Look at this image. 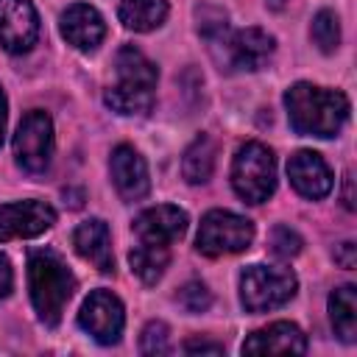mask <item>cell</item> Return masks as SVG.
Segmentation results:
<instances>
[{
    "instance_id": "obj_1",
    "label": "cell",
    "mask_w": 357,
    "mask_h": 357,
    "mask_svg": "<svg viewBox=\"0 0 357 357\" xmlns=\"http://www.w3.org/2000/svg\"><path fill=\"white\" fill-rule=\"evenodd\" d=\"M284 109L290 128L301 137H335L349 117V98L340 89H326L310 81H298L284 92Z\"/></svg>"
},
{
    "instance_id": "obj_2",
    "label": "cell",
    "mask_w": 357,
    "mask_h": 357,
    "mask_svg": "<svg viewBox=\"0 0 357 357\" xmlns=\"http://www.w3.org/2000/svg\"><path fill=\"white\" fill-rule=\"evenodd\" d=\"M114 73H117V81L103 95L106 106L117 114L151 112L153 95H156V81H159L156 64L134 45H123L114 56Z\"/></svg>"
},
{
    "instance_id": "obj_3",
    "label": "cell",
    "mask_w": 357,
    "mask_h": 357,
    "mask_svg": "<svg viewBox=\"0 0 357 357\" xmlns=\"http://www.w3.org/2000/svg\"><path fill=\"white\" fill-rule=\"evenodd\" d=\"M28 290L39 321L45 326H56L75 293V276L56 251L39 248L28 257Z\"/></svg>"
},
{
    "instance_id": "obj_4",
    "label": "cell",
    "mask_w": 357,
    "mask_h": 357,
    "mask_svg": "<svg viewBox=\"0 0 357 357\" xmlns=\"http://www.w3.org/2000/svg\"><path fill=\"white\" fill-rule=\"evenodd\" d=\"M231 187L245 204H265L276 190L273 151L257 139L240 145L231 162Z\"/></svg>"
},
{
    "instance_id": "obj_5",
    "label": "cell",
    "mask_w": 357,
    "mask_h": 357,
    "mask_svg": "<svg viewBox=\"0 0 357 357\" xmlns=\"http://www.w3.org/2000/svg\"><path fill=\"white\" fill-rule=\"evenodd\" d=\"M298 290V279L290 268L279 265H248L240 273V304L245 312H268L284 307Z\"/></svg>"
},
{
    "instance_id": "obj_6",
    "label": "cell",
    "mask_w": 357,
    "mask_h": 357,
    "mask_svg": "<svg viewBox=\"0 0 357 357\" xmlns=\"http://www.w3.org/2000/svg\"><path fill=\"white\" fill-rule=\"evenodd\" d=\"M209 42L218 64L223 70H240V73H254L265 67L276 50V39L262 28L223 31Z\"/></svg>"
},
{
    "instance_id": "obj_7",
    "label": "cell",
    "mask_w": 357,
    "mask_h": 357,
    "mask_svg": "<svg viewBox=\"0 0 357 357\" xmlns=\"http://www.w3.org/2000/svg\"><path fill=\"white\" fill-rule=\"evenodd\" d=\"M251 243H254V223L229 209L206 212L201 218V226L195 234V248L204 257L240 254V251L251 248Z\"/></svg>"
},
{
    "instance_id": "obj_8",
    "label": "cell",
    "mask_w": 357,
    "mask_h": 357,
    "mask_svg": "<svg viewBox=\"0 0 357 357\" xmlns=\"http://www.w3.org/2000/svg\"><path fill=\"white\" fill-rule=\"evenodd\" d=\"M14 159L28 173H45L53 159V120L42 109L22 114L14 134Z\"/></svg>"
},
{
    "instance_id": "obj_9",
    "label": "cell",
    "mask_w": 357,
    "mask_h": 357,
    "mask_svg": "<svg viewBox=\"0 0 357 357\" xmlns=\"http://www.w3.org/2000/svg\"><path fill=\"white\" fill-rule=\"evenodd\" d=\"M78 326L100 346H114L126 326L123 301L112 290H92L78 310Z\"/></svg>"
},
{
    "instance_id": "obj_10",
    "label": "cell",
    "mask_w": 357,
    "mask_h": 357,
    "mask_svg": "<svg viewBox=\"0 0 357 357\" xmlns=\"http://www.w3.org/2000/svg\"><path fill=\"white\" fill-rule=\"evenodd\" d=\"M53 223H56V209L45 201L28 198V201L0 204V243L39 237Z\"/></svg>"
},
{
    "instance_id": "obj_11",
    "label": "cell",
    "mask_w": 357,
    "mask_h": 357,
    "mask_svg": "<svg viewBox=\"0 0 357 357\" xmlns=\"http://www.w3.org/2000/svg\"><path fill=\"white\" fill-rule=\"evenodd\" d=\"M39 39V14L31 0H0V47L28 53Z\"/></svg>"
},
{
    "instance_id": "obj_12",
    "label": "cell",
    "mask_w": 357,
    "mask_h": 357,
    "mask_svg": "<svg viewBox=\"0 0 357 357\" xmlns=\"http://www.w3.org/2000/svg\"><path fill=\"white\" fill-rule=\"evenodd\" d=\"M187 212L178 209V206H170V204H159V206H151V209H142L134 223H131V231L137 237V243H148V245H167L181 240L184 231H187Z\"/></svg>"
},
{
    "instance_id": "obj_13",
    "label": "cell",
    "mask_w": 357,
    "mask_h": 357,
    "mask_svg": "<svg viewBox=\"0 0 357 357\" xmlns=\"http://www.w3.org/2000/svg\"><path fill=\"white\" fill-rule=\"evenodd\" d=\"M109 173L114 181V190L123 201H139L148 195L151 190V176H148V165L139 156L137 148L131 145H117L112 151L109 159Z\"/></svg>"
},
{
    "instance_id": "obj_14",
    "label": "cell",
    "mask_w": 357,
    "mask_h": 357,
    "mask_svg": "<svg viewBox=\"0 0 357 357\" xmlns=\"http://www.w3.org/2000/svg\"><path fill=\"white\" fill-rule=\"evenodd\" d=\"M287 178L293 190L310 201L326 198L332 190V170L324 162V156L315 151H296L287 159Z\"/></svg>"
},
{
    "instance_id": "obj_15",
    "label": "cell",
    "mask_w": 357,
    "mask_h": 357,
    "mask_svg": "<svg viewBox=\"0 0 357 357\" xmlns=\"http://www.w3.org/2000/svg\"><path fill=\"white\" fill-rule=\"evenodd\" d=\"M59 31H61V36L75 50L92 53L103 42V36H106V22H103V17H100L98 8L86 6V3H73V6H67L61 11Z\"/></svg>"
},
{
    "instance_id": "obj_16",
    "label": "cell",
    "mask_w": 357,
    "mask_h": 357,
    "mask_svg": "<svg viewBox=\"0 0 357 357\" xmlns=\"http://www.w3.org/2000/svg\"><path fill=\"white\" fill-rule=\"evenodd\" d=\"M240 351L243 354H304L307 335L290 321H276L251 332Z\"/></svg>"
},
{
    "instance_id": "obj_17",
    "label": "cell",
    "mask_w": 357,
    "mask_h": 357,
    "mask_svg": "<svg viewBox=\"0 0 357 357\" xmlns=\"http://www.w3.org/2000/svg\"><path fill=\"white\" fill-rule=\"evenodd\" d=\"M73 248L81 259H86L100 273H114V254H112V234L100 218H89L75 226Z\"/></svg>"
},
{
    "instance_id": "obj_18",
    "label": "cell",
    "mask_w": 357,
    "mask_h": 357,
    "mask_svg": "<svg viewBox=\"0 0 357 357\" xmlns=\"http://www.w3.org/2000/svg\"><path fill=\"white\" fill-rule=\"evenodd\" d=\"M329 321L343 343L357 340V287L343 284L329 293Z\"/></svg>"
},
{
    "instance_id": "obj_19",
    "label": "cell",
    "mask_w": 357,
    "mask_h": 357,
    "mask_svg": "<svg viewBox=\"0 0 357 357\" xmlns=\"http://www.w3.org/2000/svg\"><path fill=\"white\" fill-rule=\"evenodd\" d=\"M167 0H120L117 17L134 33H148L167 20Z\"/></svg>"
},
{
    "instance_id": "obj_20",
    "label": "cell",
    "mask_w": 357,
    "mask_h": 357,
    "mask_svg": "<svg viewBox=\"0 0 357 357\" xmlns=\"http://www.w3.org/2000/svg\"><path fill=\"white\" fill-rule=\"evenodd\" d=\"M212 170H215V142L209 134H198L181 156V176L190 184H204L209 181Z\"/></svg>"
},
{
    "instance_id": "obj_21",
    "label": "cell",
    "mask_w": 357,
    "mask_h": 357,
    "mask_svg": "<svg viewBox=\"0 0 357 357\" xmlns=\"http://www.w3.org/2000/svg\"><path fill=\"white\" fill-rule=\"evenodd\" d=\"M128 265L131 271L145 282V284H156L167 265H170V248L167 245H148V243H137L128 251Z\"/></svg>"
},
{
    "instance_id": "obj_22",
    "label": "cell",
    "mask_w": 357,
    "mask_h": 357,
    "mask_svg": "<svg viewBox=\"0 0 357 357\" xmlns=\"http://www.w3.org/2000/svg\"><path fill=\"white\" fill-rule=\"evenodd\" d=\"M310 36H312V42L318 45L321 53H335L337 45H340V22H337V14L329 11V8H321L312 17Z\"/></svg>"
},
{
    "instance_id": "obj_23",
    "label": "cell",
    "mask_w": 357,
    "mask_h": 357,
    "mask_svg": "<svg viewBox=\"0 0 357 357\" xmlns=\"http://www.w3.org/2000/svg\"><path fill=\"white\" fill-rule=\"evenodd\" d=\"M139 351L142 354H167L170 351V332H167V326L162 321H151L142 329Z\"/></svg>"
},
{
    "instance_id": "obj_24",
    "label": "cell",
    "mask_w": 357,
    "mask_h": 357,
    "mask_svg": "<svg viewBox=\"0 0 357 357\" xmlns=\"http://www.w3.org/2000/svg\"><path fill=\"white\" fill-rule=\"evenodd\" d=\"M178 304H181L187 312H204V310H209V304H212V293L206 290L204 282H187V284L178 290Z\"/></svg>"
},
{
    "instance_id": "obj_25",
    "label": "cell",
    "mask_w": 357,
    "mask_h": 357,
    "mask_svg": "<svg viewBox=\"0 0 357 357\" xmlns=\"http://www.w3.org/2000/svg\"><path fill=\"white\" fill-rule=\"evenodd\" d=\"M271 251L276 257H282V259H290V257H296L301 251V237L290 226H276L271 231Z\"/></svg>"
},
{
    "instance_id": "obj_26",
    "label": "cell",
    "mask_w": 357,
    "mask_h": 357,
    "mask_svg": "<svg viewBox=\"0 0 357 357\" xmlns=\"http://www.w3.org/2000/svg\"><path fill=\"white\" fill-rule=\"evenodd\" d=\"M335 262H340L343 268H354V265H357V245H354L351 240L340 243V245L335 248Z\"/></svg>"
},
{
    "instance_id": "obj_27",
    "label": "cell",
    "mask_w": 357,
    "mask_h": 357,
    "mask_svg": "<svg viewBox=\"0 0 357 357\" xmlns=\"http://www.w3.org/2000/svg\"><path fill=\"white\" fill-rule=\"evenodd\" d=\"M184 351H187V354H223V346H220V343H209V340L192 337V340L184 343Z\"/></svg>"
},
{
    "instance_id": "obj_28",
    "label": "cell",
    "mask_w": 357,
    "mask_h": 357,
    "mask_svg": "<svg viewBox=\"0 0 357 357\" xmlns=\"http://www.w3.org/2000/svg\"><path fill=\"white\" fill-rule=\"evenodd\" d=\"M11 287H14V271H11L8 257H6V254H0V301L11 293Z\"/></svg>"
},
{
    "instance_id": "obj_29",
    "label": "cell",
    "mask_w": 357,
    "mask_h": 357,
    "mask_svg": "<svg viewBox=\"0 0 357 357\" xmlns=\"http://www.w3.org/2000/svg\"><path fill=\"white\" fill-rule=\"evenodd\" d=\"M6 123H8V100H6L3 86H0V145L6 139Z\"/></svg>"
},
{
    "instance_id": "obj_30",
    "label": "cell",
    "mask_w": 357,
    "mask_h": 357,
    "mask_svg": "<svg viewBox=\"0 0 357 357\" xmlns=\"http://www.w3.org/2000/svg\"><path fill=\"white\" fill-rule=\"evenodd\" d=\"M343 206L354 209V192H351V170H346L343 176Z\"/></svg>"
},
{
    "instance_id": "obj_31",
    "label": "cell",
    "mask_w": 357,
    "mask_h": 357,
    "mask_svg": "<svg viewBox=\"0 0 357 357\" xmlns=\"http://www.w3.org/2000/svg\"><path fill=\"white\" fill-rule=\"evenodd\" d=\"M282 3H284V0H271V6H273V8H279Z\"/></svg>"
}]
</instances>
